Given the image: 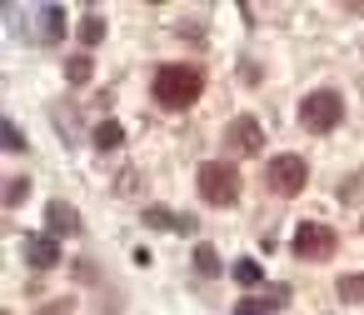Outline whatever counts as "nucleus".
<instances>
[{
    "label": "nucleus",
    "mask_w": 364,
    "mask_h": 315,
    "mask_svg": "<svg viewBox=\"0 0 364 315\" xmlns=\"http://www.w3.org/2000/svg\"><path fill=\"white\" fill-rule=\"evenodd\" d=\"M46 21H50V36H60V31H65V11H60V6H55V11H46Z\"/></svg>",
    "instance_id": "obj_19"
},
{
    "label": "nucleus",
    "mask_w": 364,
    "mask_h": 315,
    "mask_svg": "<svg viewBox=\"0 0 364 315\" xmlns=\"http://www.w3.org/2000/svg\"><path fill=\"white\" fill-rule=\"evenodd\" d=\"M339 295H344L349 305H364V275H344V280H339Z\"/></svg>",
    "instance_id": "obj_14"
},
{
    "label": "nucleus",
    "mask_w": 364,
    "mask_h": 315,
    "mask_svg": "<svg viewBox=\"0 0 364 315\" xmlns=\"http://www.w3.org/2000/svg\"><path fill=\"white\" fill-rule=\"evenodd\" d=\"M195 270H205V275H215V270H220V255H215V245H195Z\"/></svg>",
    "instance_id": "obj_15"
},
{
    "label": "nucleus",
    "mask_w": 364,
    "mask_h": 315,
    "mask_svg": "<svg viewBox=\"0 0 364 315\" xmlns=\"http://www.w3.org/2000/svg\"><path fill=\"white\" fill-rule=\"evenodd\" d=\"M26 195H31V180H6V205H11V210L26 205Z\"/></svg>",
    "instance_id": "obj_16"
},
{
    "label": "nucleus",
    "mask_w": 364,
    "mask_h": 315,
    "mask_svg": "<svg viewBox=\"0 0 364 315\" xmlns=\"http://www.w3.org/2000/svg\"><path fill=\"white\" fill-rule=\"evenodd\" d=\"M125 145V125L120 120H100L95 125V150H120Z\"/></svg>",
    "instance_id": "obj_10"
},
{
    "label": "nucleus",
    "mask_w": 364,
    "mask_h": 315,
    "mask_svg": "<svg viewBox=\"0 0 364 315\" xmlns=\"http://www.w3.org/2000/svg\"><path fill=\"white\" fill-rule=\"evenodd\" d=\"M36 315H70V300H50V305H41Z\"/></svg>",
    "instance_id": "obj_20"
},
{
    "label": "nucleus",
    "mask_w": 364,
    "mask_h": 315,
    "mask_svg": "<svg viewBox=\"0 0 364 315\" xmlns=\"http://www.w3.org/2000/svg\"><path fill=\"white\" fill-rule=\"evenodd\" d=\"M225 145H230L235 155H255V150L264 145V130H259V120H255V115H235V120L225 125Z\"/></svg>",
    "instance_id": "obj_6"
},
{
    "label": "nucleus",
    "mask_w": 364,
    "mask_h": 315,
    "mask_svg": "<svg viewBox=\"0 0 364 315\" xmlns=\"http://www.w3.org/2000/svg\"><path fill=\"white\" fill-rule=\"evenodd\" d=\"M195 185H200V200L205 205H235L240 200V170L230 165V160H205L200 165V175H195Z\"/></svg>",
    "instance_id": "obj_2"
},
{
    "label": "nucleus",
    "mask_w": 364,
    "mask_h": 315,
    "mask_svg": "<svg viewBox=\"0 0 364 315\" xmlns=\"http://www.w3.org/2000/svg\"><path fill=\"white\" fill-rule=\"evenodd\" d=\"M46 225H50V235H80V210L65 205V200H50L46 205Z\"/></svg>",
    "instance_id": "obj_8"
},
{
    "label": "nucleus",
    "mask_w": 364,
    "mask_h": 315,
    "mask_svg": "<svg viewBox=\"0 0 364 315\" xmlns=\"http://www.w3.org/2000/svg\"><path fill=\"white\" fill-rule=\"evenodd\" d=\"M0 135H6V150H26V135H21L11 120H6V130H0Z\"/></svg>",
    "instance_id": "obj_18"
},
{
    "label": "nucleus",
    "mask_w": 364,
    "mask_h": 315,
    "mask_svg": "<svg viewBox=\"0 0 364 315\" xmlns=\"http://www.w3.org/2000/svg\"><path fill=\"white\" fill-rule=\"evenodd\" d=\"M26 260H31L36 270H55V265H60V240H55V235H31V240H26Z\"/></svg>",
    "instance_id": "obj_7"
},
{
    "label": "nucleus",
    "mask_w": 364,
    "mask_h": 315,
    "mask_svg": "<svg viewBox=\"0 0 364 315\" xmlns=\"http://www.w3.org/2000/svg\"><path fill=\"white\" fill-rule=\"evenodd\" d=\"M235 280H240V285H259V280H264V265H259L255 255H245V260H235Z\"/></svg>",
    "instance_id": "obj_12"
},
{
    "label": "nucleus",
    "mask_w": 364,
    "mask_h": 315,
    "mask_svg": "<svg viewBox=\"0 0 364 315\" xmlns=\"http://www.w3.org/2000/svg\"><path fill=\"white\" fill-rule=\"evenodd\" d=\"M80 41H85V46H100V41H105V21H100V16H85V21H80Z\"/></svg>",
    "instance_id": "obj_13"
},
{
    "label": "nucleus",
    "mask_w": 364,
    "mask_h": 315,
    "mask_svg": "<svg viewBox=\"0 0 364 315\" xmlns=\"http://www.w3.org/2000/svg\"><path fill=\"white\" fill-rule=\"evenodd\" d=\"M289 250H294L299 260H324V255H334V225H319V220H304V225H294V235H289Z\"/></svg>",
    "instance_id": "obj_4"
},
{
    "label": "nucleus",
    "mask_w": 364,
    "mask_h": 315,
    "mask_svg": "<svg viewBox=\"0 0 364 315\" xmlns=\"http://www.w3.org/2000/svg\"><path fill=\"white\" fill-rule=\"evenodd\" d=\"M145 225H155V230H190L195 220H190V215H175V210H165V205H150V210H145Z\"/></svg>",
    "instance_id": "obj_9"
},
{
    "label": "nucleus",
    "mask_w": 364,
    "mask_h": 315,
    "mask_svg": "<svg viewBox=\"0 0 364 315\" xmlns=\"http://www.w3.org/2000/svg\"><path fill=\"white\" fill-rule=\"evenodd\" d=\"M264 180H269L274 195H299V190L309 185V165H304L299 155H274L269 170H264Z\"/></svg>",
    "instance_id": "obj_5"
},
{
    "label": "nucleus",
    "mask_w": 364,
    "mask_h": 315,
    "mask_svg": "<svg viewBox=\"0 0 364 315\" xmlns=\"http://www.w3.org/2000/svg\"><path fill=\"white\" fill-rule=\"evenodd\" d=\"M90 76H95L90 56H70V61H65V81H70V86H85Z\"/></svg>",
    "instance_id": "obj_11"
},
{
    "label": "nucleus",
    "mask_w": 364,
    "mask_h": 315,
    "mask_svg": "<svg viewBox=\"0 0 364 315\" xmlns=\"http://www.w3.org/2000/svg\"><path fill=\"white\" fill-rule=\"evenodd\" d=\"M269 305H274V300H255V295H250V300L235 305V315H269Z\"/></svg>",
    "instance_id": "obj_17"
},
{
    "label": "nucleus",
    "mask_w": 364,
    "mask_h": 315,
    "mask_svg": "<svg viewBox=\"0 0 364 315\" xmlns=\"http://www.w3.org/2000/svg\"><path fill=\"white\" fill-rule=\"evenodd\" d=\"M339 120H344V100H339V91H314V95H304V105H299V125H304V130L329 135Z\"/></svg>",
    "instance_id": "obj_3"
},
{
    "label": "nucleus",
    "mask_w": 364,
    "mask_h": 315,
    "mask_svg": "<svg viewBox=\"0 0 364 315\" xmlns=\"http://www.w3.org/2000/svg\"><path fill=\"white\" fill-rule=\"evenodd\" d=\"M205 91V71L200 66H160L155 71V100L165 110H190Z\"/></svg>",
    "instance_id": "obj_1"
}]
</instances>
